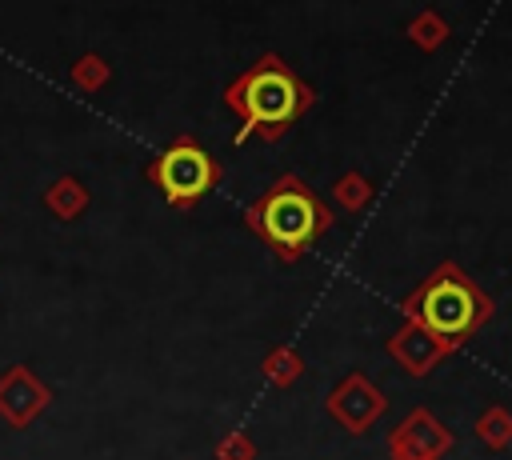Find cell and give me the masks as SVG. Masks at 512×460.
Here are the masks:
<instances>
[{"label":"cell","instance_id":"6da1fadb","mask_svg":"<svg viewBox=\"0 0 512 460\" xmlns=\"http://www.w3.org/2000/svg\"><path fill=\"white\" fill-rule=\"evenodd\" d=\"M316 104L312 84H304L276 52H264L252 60L228 88H224V108L240 116L236 124V144H248L252 136H264L276 144L308 108Z\"/></svg>","mask_w":512,"mask_h":460},{"label":"cell","instance_id":"7a4b0ae2","mask_svg":"<svg viewBox=\"0 0 512 460\" xmlns=\"http://www.w3.org/2000/svg\"><path fill=\"white\" fill-rule=\"evenodd\" d=\"M336 212L328 200H320L304 180H296L292 172L280 176L268 192H260L248 208H244V224L256 232L260 244H268L284 264L300 260L328 228H332Z\"/></svg>","mask_w":512,"mask_h":460},{"label":"cell","instance_id":"3957f363","mask_svg":"<svg viewBox=\"0 0 512 460\" xmlns=\"http://www.w3.org/2000/svg\"><path fill=\"white\" fill-rule=\"evenodd\" d=\"M400 312H404V320H416L444 344L460 348L496 312V304L484 296V288L472 276H464L452 260H444V264H436L432 276H424L408 292Z\"/></svg>","mask_w":512,"mask_h":460},{"label":"cell","instance_id":"277c9868","mask_svg":"<svg viewBox=\"0 0 512 460\" xmlns=\"http://www.w3.org/2000/svg\"><path fill=\"white\" fill-rule=\"evenodd\" d=\"M144 176L160 188V196L172 208H192L220 184V164H216V156L208 148H200L196 140L180 136L144 168Z\"/></svg>","mask_w":512,"mask_h":460},{"label":"cell","instance_id":"5b68a950","mask_svg":"<svg viewBox=\"0 0 512 460\" xmlns=\"http://www.w3.org/2000/svg\"><path fill=\"white\" fill-rule=\"evenodd\" d=\"M324 412L352 436H364L384 412H388V396L364 376V372H348L324 400Z\"/></svg>","mask_w":512,"mask_h":460},{"label":"cell","instance_id":"8992f818","mask_svg":"<svg viewBox=\"0 0 512 460\" xmlns=\"http://www.w3.org/2000/svg\"><path fill=\"white\" fill-rule=\"evenodd\" d=\"M456 436L432 408H412L392 432H388V456L392 460H444L452 452Z\"/></svg>","mask_w":512,"mask_h":460},{"label":"cell","instance_id":"52a82bcc","mask_svg":"<svg viewBox=\"0 0 512 460\" xmlns=\"http://www.w3.org/2000/svg\"><path fill=\"white\" fill-rule=\"evenodd\" d=\"M48 404H52V388L28 364H12L0 372V420L8 428H28Z\"/></svg>","mask_w":512,"mask_h":460},{"label":"cell","instance_id":"ba28073f","mask_svg":"<svg viewBox=\"0 0 512 460\" xmlns=\"http://www.w3.org/2000/svg\"><path fill=\"white\" fill-rule=\"evenodd\" d=\"M388 356L408 372V376H428L444 356H452L456 348L452 344H444L440 336H432L424 324H416V320H404L392 336H388Z\"/></svg>","mask_w":512,"mask_h":460},{"label":"cell","instance_id":"9c48e42d","mask_svg":"<svg viewBox=\"0 0 512 460\" xmlns=\"http://www.w3.org/2000/svg\"><path fill=\"white\" fill-rule=\"evenodd\" d=\"M88 188L76 180V176H56L48 188H44V208L56 216V220H76L88 212Z\"/></svg>","mask_w":512,"mask_h":460},{"label":"cell","instance_id":"30bf717a","mask_svg":"<svg viewBox=\"0 0 512 460\" xmlns=\"http://www.w3.org/2000/svg\"><path fill=\"white\" fill-rule=\"evenodd\" d=\"M404 36H408L420 52H436V48H444V44H448L452 28H448V20H444L436 8H420V12L404 24Z\"/></svg>","mask_w":512,"mask_h":460},{"label":"cell","instance_id":"8fae6325","mask_svg":"<svg viewBox=\"0 0 512 460\" xmlns=\"http://www.w3.org/2000/svg\"><path fill=\"white\" fill-rule=\"evenodd\" d=\"M476 436L484 448L492 452H504L512 444V412L504 404H488L480 416H476Z\"/></svg>","mask_w":512,"mask_h":460},{"label":"cell","instance_id":"7c38bea8","mask_svg":"<svg viewBox=\"0 0 512 460\" xmlns=\"http://www.w3.org/2000/svg\"><path fill=\"white\" fill-rule=\"evenodd\" d=\"M260 372H264V380H268V384L288 388V384H296V380H300V372H304V356H300L296 348L280 344V348H272V352L264 356Z\"/></svg>","mask_w":512,"mask_h":460},{"label":"cell","instance_id":"4fadbf2b","mask_svg":"<svg viewBox=\"0 0 512 460\" xmlns=\"http://www.w3.org/2000/svg\"><path fill=\"white\" fill-rule=\"evenodd\" d=\"M372 192H376V188H372V180H368L360 168H348L344 176L332 180V200H336L344 212H360V208L372 200Z\"/></svg>","mask_w":512,"mask_h":460},{"label":"cell","instance_id":"5bb4252c","mask_svg":"<svg viewBox=\"0 0 512 460\" xmlns=\"http://www.w3.org/2000/svg\"><path fill=\"white\" fill-rule=\"evenodd\" d=\"M68 80H72L80 92H100V88L112 80V68H108V60H104L100 52H84V56L72 60Z\"/></svg>","mask_w":512,"mask_h":460},{"label":"cell","instance_id":"9a60e30c","mask_svg":"<svg viewBox=\"0 0 512 460\" xmlns=\"http://www.w3.org/2000/svg\"><path fill=\"white\" fill-rule=\"evenodd\" d=\"M212 456H216V460H256V444H252L248 432L232 428V432H224V436L216 440V452H212Z\"/></svg>","mask_w":512,"mask_h":460}]
</instances>
